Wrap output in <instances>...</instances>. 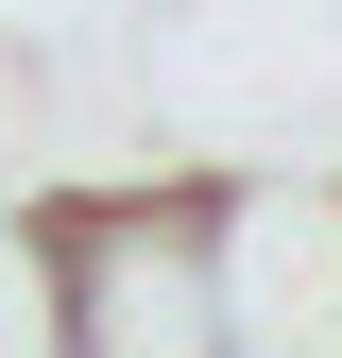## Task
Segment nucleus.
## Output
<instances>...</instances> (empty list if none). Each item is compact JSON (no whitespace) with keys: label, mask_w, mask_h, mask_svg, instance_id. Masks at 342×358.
I'll list each match as a JSON object with an SVG mask.
<instances>
[{"label":"nucleus","mask_w":342,"mask_h":358,"mask_svg":"<svg viewBox=\"0 0 342 358\" xmlns=\"http://www.w3.org/2000/svg\"><path fill=\"white\" fill-rule=\"evenodd\" d=\"M69 358H240L223 324V171H120L52 205Z\"/></svg>","instance_id":"1"}]
</instances>
